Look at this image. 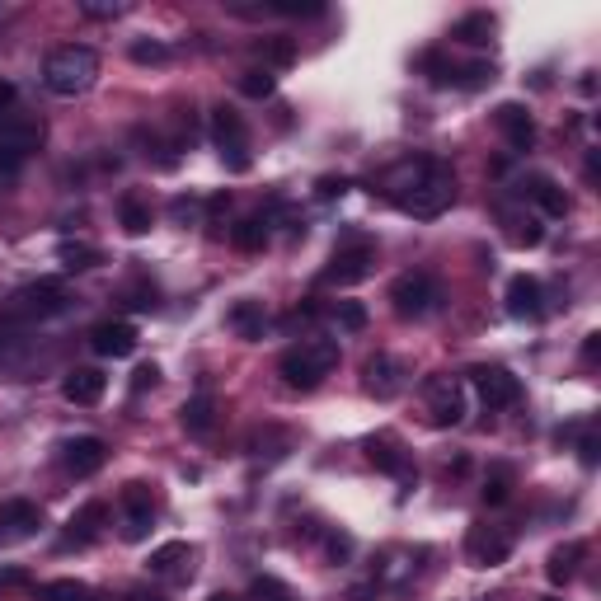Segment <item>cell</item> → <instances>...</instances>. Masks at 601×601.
Masks as SVG:
<instances>
[{"label":"cell","mask_w":601,"mask_h":601,"mask_svg":"<svg viewBox=\"0 0 601 601\" xmlns=\"http://www.w3.org/2000/svg\"><path fill=\"white\" fill-rule=\"evenodd\" d=\"M465 559L475 569H498L512 559V531L508 526H489V522H475L465 531Z\"/></svg>","instance_id":"52a82bcc"},{"label":"cell","mask_w":601,"mask_h":601,"mask_svg":"<svg viewBox=\"0 0 601 601\" xmlns=\"http://www.w3.org/2000/svg\"><path fill=\"white\" fill-rule=\"evenodd\" d=\"M578 456H583V465H597V437H592V432H583V442H578Z\"/></svg>","instance_id":"c3c4849f"},{"label":"cell","mask_w":601,"mask_h":601,"mask_svg":"<svg viewBox=\"0 0 601 601\" xmlns=\"http://www.w3.org/2000/svg\"><path fill=\"white\" fill-rule=\"evenodd\" d=\"M104 522H108V508L104 503H85V508L76 512V517H71V522H66V550H71V545H94V540L104 536Z\"/></svg>","instance_id":"603a6c76"},{"label":"cell","mask_w":601,"mask_h":601,"mask_svg":"<svg viewBox=\"0 0 601 601\" xmlns=\"http://www.w3.org/2000/svg\"><path fill=\"white\" fill-rule=\"evenodd\" d=\"M324 555L334 559V564H343V559L353 555V536H348V531H329V536H324Z\"/></svg>","instance_id":"b9f144b4"},{"label":"cell","mask_w":601,"mask_h":601,"mask_svg":"<svg viewBox=\"0 0 601 601\" xmlns=\"http://www.w3.org/2000/svg\"><path fill=\"white\" fill-rule=\"evenodd\" d=\"M118 508H123V540H146L155 526V494L146 479H132L123 484V494H118Z\"/></svg>","instance_id":"30bf717a"},{"label":"cell","mask_w":601,"mask_h":601,"mask_svg":"<svg viewBox=\"0 0 601 601\" xmlns=\"http://www.w3.org/2000/svg\"><path fill=\"white\" fill-rule=\"evenodd\" d=\"M15 310L38 315V320H52V315H66V310H71V292H66L62 278H38L15 292Z\"/></svg>","instance_id":"5bb4252c"},{"label":"cell","mask_w":601,"mask_h":601,"mask_svg":"<svg viewBox=\"0 0 601 601\" xmlns=\"http://www.w3.org/2000/svg\"><path fill=\"white\" fill-rule=\"evenodd\" d=\"M583 555H587V545H583V540L555 545V550H550V559H545V578H550L555 587H569L573 578H578V564H583Z\"/></svg>","instance_id":"cb8c5ba5"},{"label":"cell","mask_w":601,"mask_h":601,"mask_svg":"<svg viewBox=\"0 0 601 601\" xmlns=\"http://www.w3.org/2000/svg\"><path fill=\"white\" fill-rule=\"evenodd\" d=\"M362 386H367V395H376V400H395V395L409 386V367H404L400 357L376 353V357H367V367H362Z\"/></svg>","instance_id":"9a60e30c"},{"label":"cell","mask_w":601,"mask_h":601,"mask_svg":"<svg viewBox=\"0 0 601 601\" xmlns=\"http://www.w3.org/2000/svg\"><path fill=\"white\" fill-rule=\"evenodd\" d=\"M43 531V508L33 498H5L0 503V550L10 545H24Z\"/></svg>","instance_id":"7c38bea8"},{"label":"cell","mask_w":601,"mask_h":601,"mask_svg":"<svg viewBox=\"0 0 601 601\" xmlns=\"http://www.w3.org/2000/svg\"><path fill=\"white\" fill-rule=\"evenodd\" d=\"M90 348L99 357H132L137 353V329L127 320H104L90 329Z\"/></svg>","instance_id":"44dd1931"},{"label":"cell","mask_w":601,"mask_h":601,"mask_svg":"<svg viewBox=\"0 0 601 601\" xmlns=\"http://www.w3.org/2000/svg\"><path fill=\"white\" fill-rule=\"evenodd\" d=\"M517 193H522L526 202H536V212L550 216V221H564V216H569V193H564L550 174H526L522 184H517Z\"/></svg>","instance_id":"e0dca14e"},{"label":"cell","mask_w":601,"mask_h":601,"mask_svg":"<svg viewBox=\"0 0 601 601\" xmlns=\"http://www.w3.org/2000/svg\"><path fill=\"white\" fill-rule=\"evenodd\" d=\"M254 57L263 62V71H273V66H292L296 62V43L292 38H282V33H273V38H259V43H254Z\"/></svg>","instance_id":"f546056e"},{"label":"cell","mask_w":601,"mask_h":601,"mask_svg":"<svg viewBox=\"0 0 601 601\" xmlns=\"http://www.w3.org/2000/svg\"><path fill=\"white\" fill-rule=\"evenodd\" d=\"M597 353H601V334H587V339H583V357H587V362H597Z\"/></svg>","instance_id":"f907efd6"},{"label":"cell","mask_w":601,"mask_h":601,"mask_svg":"<svg viewBox=\"0 0 601 601\" xmlns=\"http://www.w3.org/2000/svg\"><path fill=\"white\" fill-rule=\"evenodd\" d=\"M57 259H62L71 273H85V268H99V263H104V249L85 245V240H62V245H57Z\"/></svg>","instance_id":"4dcf8cb0"},{"label":"cell","mask_w":601,"mask_h":601,"mask_svg":"<svg viewBox=\"0 0 601 601\" xmlns=\"http://www.w3.org/2000/svg\"><path fill=\"white\" fill-rule=\"evenodd\" d=\"M371 263H376V249L367 240H353V245H339L334 249V259L329 268L320 273L324 287H357V282L371 278Z\"/></svg>","instance_id":"ba28073f"},{"label":"cell","mask_w":601,"mask_h":601,"mask_svg":"<svg viewBox=\"0 0 601 601\" xmlns=\"http://www.w3.org/2000/svg\"><path fill=\"white\" fill-rule=\"evenodd\" d=\"M418 71H423L432 85H451V71H456V62H447V52L428 47V52H418Z\"/></svg>","instance_id":"8d00e7d4"},{"label":"cell","mask_w":601,"mask_h":601,"mask_svg":"<svg viewBox=\"0 0 601 601\" xmlns=\"http://www.w3.org/2000/svg\"><path fill=\"white\" fill-rule=\"evenodd\" d=\"M132 62H137V66H165V62H170V47H165V43H146V38H141V43H132Z\"/></svg>","instance_id":"ab89813d"},{"label":"cell","mask_w":601,"mask_h":601,"mask_svg":"<svg viewBox=\"0 0 601 601\" xmlns=\"http://www.w3.org/2000/svg\"><path fill=\"white\" fill-rule=\"evenodd\" d=\"M212 141H216V151H221V160H226V170L249 174V165H254V155H249V127L231 104L212 108Z\"/></svg>","instance_id":"8992f818"},{"label":"cell","mask_w":601,"mask_h":601,"mask_svg":"<svg viewBox=\"0 0 601 601\" xmlns=\"http://www.w3.org/2000/svg\"><path fill=\"white\" fill-rule=\"evenodd\" d=\"M503 226H508V240L522 249H536L545 240V226H540V216H503Z\"/></svg>","instance_id":"1f68e13d"},{"label":"cell","mask_w":601,"mask_h":601,"mask_svg":"<svg viewBox=\"0 0 601 601\" xmlns=\"http://www.w3.org/2000/svg\"><path fill=\"white\" fill-rule=\"evenodd\" d=\"M207 601H245V597H235V592H212Z\"/></svg>","instance_id":"816d5d0a"},{"label":"cell","mask_w":601,"mask_h":601,"mask_svg":"<svg viewBox=\"0 0 601 601\" xmlns=\"http://www.w3.org/2000/svg\"><path fill=\"white\" fill-rule=\"evenodd\" d=\"M118 226H123L127 235H146L155 226L151 202L141 198V193H123V198H118Z\"/></svg>","instance_id":"83f0119b"},{"label":"cell","mask_w":601,"mask_h":601,"mask_svg":"<svg viewBox=\"0 0 601 601\" xmlns=\"http://www.w3.org/2000/svg\"><path fill=\"white\" fill-rule=\"evenodd\" d=\"M226 324H231L240 339H263V329H268V310H263V301H235L231 310H226Z\"/></svg>","instance_id":"4316f807"},{"label":"cell","mask_w":601,"mask_h":601,"mask_svg":"<svg viewBox=\"0 0 601 601\" xmlns=\"http://www.w3.org/2000/svg\"><path fill=\"white\" fill-rule=\"evenodd\" d=\"M155 381H160V367H155V362H146V367H137V376H132V390H151Z\"/></svg>","instance_id":"bcb514c9"},{"label":"cell","mask_w":601,"mask_h":601,"mask_svg":"<svg viewBox=\"0 0 601 601\" xmlns=\"http://www.w3.org/2000/svg\"><path fill=\"white\" fill-rule=\"evenodd\" d=\"M494 127L503 132V141H508L512 151H531L536 146V118L526 113V104H498Z\"/></svg>","instance_id":"ac0fdd59"},{"label":"cell","mask_w":601,"mask_h":601,"mask_svg":"<svg viewBox=\"0 0 601 601\" xmlns=\"http://www.w3.org/2000/svg\"><path fill=\"white\" fill-rule=\"evenodd\" d=\"M268 15H287V19H320L324 5L320 0H273Z\"/></svg>","instance_id":"74e56055"},{"label":"cell","mask_w":601,"mask_h":601,"mask_svg":"<svg viewBox=\"0 0 601 601\" xmlns=\"http://www.w3.org/2000/svg\"><path fill=\"white\" fill-rule=\"evenodd\" d=\"M376 188H381V198L395 202V207H400L404 216H414V221H437V216L456 202V174H451L442 160H432V155H409L400 165H390ZM376 188H371V193H376Z\"/></svg>","instance_id":"6da1fadb"},{"label":"cell","mask_w":601,"mask_h":601,"mask_svg":"<svg viewBox=\"0 0 601 601\" xmlns=\"http://www.w3.org/2000/svg\"><path fill=\"white\" fill-rule=\"evenodd\" d=\"M5 184H10V179H5V174H0V188H5Z\"/></svg>","instance_id":"f5cc1de1"},{"label":"cell","mask_w":601,"mask_h":601,"mask_svg":"<svg viewBox=\"0 0 601 601\" xmlns=\"http://www.w3.org/2000/svg\"><path fill=\"white\" fill-rule=\"evenodd\" d=\"M123 10H127V5H90V0L80 5V15H85V19H118Z\"/></svg>","instance_id":"f6af8a7d"},{"label":"cell","mask_w":601,"mask_h":601,"mask_svg":"<svg viewBox=\"0 0 601 601\" xmlns=\"http://www.w3.org/2000/svg\"><path fill=\"white\" fill-rule=\"evenodd\" d=\"M146 569H151L155 578H174V583H188V578H193V545H188V540H165L160 550H151Z\"/></svg>","instance_id":"d6986e66"},{"label":"cell","mask_w":601,"mask_h":601,"mask_svg":"<svg viewBox=\"0 0 601 601\" xmlns=\"http://www.w3.org/2000/svg\"><path fill=\"white\" fill-rule=\"evenodd\" d=\"M470 386H475V395H479V404L489 409V414H498V409H512V404L522 400V381L512 376L508 367H475L470 371Z\"/></svg>","instance_id":"8fae6325"},{"label":"cell","mask_w":601,"mask_h":601,"mask_svg":"<svg viewBox=\"0 0 601 601\" xmlns=\"http://www.w3.org/2000/svg\"><path fill=\"white\" fill-rule=\"evenodd\" d=\"M273 90H278V76L263 71V66H249L245 76H240V94L245 99H273Z\"/></svg>","instance_id":"d590c367"},{"label":"cell","mask_w":601,"mask_h":601,"mask_svg":"<svg viewBox=\"0 0 601 601\" xmlns=\"http://www.w3.org/2000/svg\"><path fill=\"white\" fill-rule=\"evenodd\" d=\"M198 212H202L198 198H174L170 202V216L179 221V226H193V221H198Z\"/></svg>","instance_id":"7bdbcfd3"},{"label":"cell","mask_w":601,"mask_h":601,"mask_svg":"<svg viewBox=\"0 0 601 601\" xmlns=\"http://www.w3.org/2000/svg\"><path fill=\"white\" fill-rule=\"evenodd\" d=\"M442 282L432 278V273H423V268H409V273H400V278L390 282V306H395V315L400 320H428V315H437L442 310Z\"/></svg>","instance_id":"5b68a950"},{"label":"cell","mask_w":601,"mask_h":601,"mask_svg":"<svg viewBox=\"0 0 601 601\" xmlns=\"http://www.w3.org/2000/svg\"><path fill=\"white\" fill-rule=\"evenodd\" d=\"M494 33H498V19L489 15V10H475V15H465L451 24V38L465 47H489L494 43Z\"/></svg>","instance_id":"484cf974"},{"label":"cell","mask_w":601,"mask_h":601,"mask_svg":"<svg viewBox=\"0 0 601 601\" xmlns=\"http://www.w3.org/2000/svg\"><path fill=\"white\" fill-rule=\"evenodd\" d=\"M334 367H339V343L334 339H301V343H292L278 362L282 381L292 390H315Z\"/></svg>","instance_id":"277c9868"},{"label":"cell","mask_w":601,"mask_h":601,"mask_svg":"<svg viewBox=\"0 0 601 601\" xmlns=\"http://www.w3.org/2000/svg\"><path fill=\"white\" fill-rule=\"evenodd\" d=\"M104 390H108V376L99 367H76V371H66V381H62L66 404H80V409L99 404L104 400Z\"/></svg>","instance_id":"7402d4cb"},{"label":"cell","mask_w":601,"mask_h":601,"mask_svg":"<svg viewBox=\"0 0 601 601\" xmlns=\"http://www.w3.org/2000/svg\"><path fill=\"white\" fill-rule=\"evenodd\" d=\"M249 592H254L259 601H296V597H292V587L278 583V578H263V573L254 578V587H249Z\"/></svg>","instance_id":"60d3db41"},{"label":"cell","mask_w":601,"mask_h":601,"mask_svg":"<svg viewBox=\"0 0 601 601\" xmlns=\"http://www.w3.org/2000/svg\"><path fill=\"white\" fill-rule=\"evenodd\" d=\"M10 587H29V573L24 569H0V592H10Z\"/></svg>","instance_id":"7dc6e473"},{"label":"cell","mask_w":601,"mask_h":601,"mask_svg":"<svg viewBox=\"0 0 601 601\" xmlns=\"http://www.w3.org/2000/svg\"><path fill=\"white\" fill-rule=\"evenodd\" d=\"M367 461L381 470V475L390 479H400V484H418V465L414 456H409V447H404L395 432H376L367 442Z\"/></svg>","instance_id":"4fadbf2b"},{"label":"cell","mask_w":601,"mask_h":601,"mask_svg":"<svg viewBox=\"0 0 601 601\" xmlns=\"http://www.w3.org/2000/svg\"><path fill=\"white\" fill-rule=\"evenodd\" d=\"M512 484H517L512 465H494L489 479H484V503H489V508H503V503L512 498Z\"/></svg>","instance_id":"836d02e7"},{"label":"cell","mask_w":601,"mask_h":601,"mask_svg":"<svg viewBox=\"0 0 601 601\" xmlns=\"http://www.w3.org/2000/svg\"><path fill=\"white\" fill-rule=\"evenodd\" d=\"M550 601H555V597H550Z\"/></svg>","instance_id":"db71d44e"},{"label":"cell","mask_w":601,"mask_h":601,"mask_svg":"<svg viewBox=\"0 0 601 601\" xmlns=\"http://www.w3.org/2000/svg\"><path fill=\"white\" fill-rule=\"evenodd\" d=\"M179 423H184L188 437H212V428H216V400L207 395V390H198V395H193V400L179 409Z\"/></svg>","instance_id":"d4e9b609"},{"label":"cell","mask_w":601,"mask_h":601,"mask_svg":"<svg viewBox=\"0 0 601 601\" xmlns=\"http://www.w3.org/2000/svg\"><path fill=\"white\" fill-rule=\"evenodd\" d=\"M315 193H320L324 202H329V198H343V193H348V179H334V174H324L320 184H315Z\"/></svg>","instance_id":"ee69618b"},{"label":"cell","mask_w":601,"mask_h":601,"mask_svg":"<svg viewBox=\"0 0 601 601\" xmlns=\"http://www.w3.org/2000/svg\"><path fill=\"white\" fill-rule=\"evenodd\" d=\"M508 315L512 320H540L545 315V287H540V278H531V273H517V278L508 282Z\"/></svg>","instance_id":"ffe728a7"},{"label":"cell","mask_w":601,"mask_h":601,"mask_svg":"<svg viewBox=\"0 0 601 601\" xmlns=\"http://www.w3.org/2000/svg\"><path fill=\"white\" fill-rule=\"evenodd\" d=\"M127 601H170V597H165V592H146V587H132V592H127Z\"/></svg>","instance_id":"681fc988"},{"label":"cell","mask_w":601,"mask_h":601,"mask_svg":"<svg viewBox=\"0 0 601 601\" xmlns=\"http://www.w3.org/2000/svg\"><path fill=\"white\" fill-rule=\"evenodd\" d=\"M94 76H99V52L85 43H62L47 52L43 62V85L52 94H62V99H76V94H85L94 85Z\"/></svg>","instance_id":"3957f363"},{"label":"cell","mask_w":601,"mask_h":601,"mask_svg":"<svg viewBox=\"0 0 601 601\" xmlns=\"http://www.w3.org/2000/svg\"><path fill=\"white\" fill-rule=\"evenodd\" d=\"M43 137H47L43 118L19 104L15 85H0V174L15 179L24 170V160L43 146Z\"/></svg>","instance_id":"7a4b0ae2"},{"label":"cell","mask_w":601,"mask_h":601,"mask_svg":"<svg viewBox=\"0 0 601 601\" xmlns=\"http://www.w3.org/2000/svg\"><path fill=\"white\" fill-rule=\"evenodd\" d=\"M489 80H494V62H465L451 71V85H456V90H484Z\"/></svg>","instance_id":"e575fe53"},{"label":"cell","mask_w":601,"mask_h":601,"mask_svg":"<svg viewBox=\"0 0 601 601\" xmlns=\"http://www.w3.org/2000/svg\"><path fill=\"white\" fill-rule=\"evenodd\" d=\"M38 601H94V587L76 583V578H52L38 587Z\"/></svg>","instance_id":"d6a6232c"},{"label":"cell","mask_w":601,"mask_h":601,"mask_svg":"<svg viewBox=\"0 0 601 601\" xmlns=\"http://www.w3.org/2000/svg\"><path fill=\"white\" fill-rule=\"evenodd\" d=\"M108 461V442L104 437H71V442H62V465H66V475H76V479H90L99 475Z\"/></svg>","instance_id":"2e32d148"},{"label":"cell","mask_w":601,"mask_h":601,"mask_svg":"<svg viewBox=\"0 0 601 601\" xmlns=\"http://www.w3.org/2000/svg\"><path fill=\"white\" fill-rule=\"evenodd\" d=\"M423 400H428L432 428H456L465 418V386L456 376H428L423 381Z\"/></svg>","instance_id":"9c48e42d"},{"label":"cell","mask_w":601,"mask_h":601,"mask_svg":"<svg viewBox=\"0 0 601 601\" xmlns=\"http://www.w3.org/2000/svg\"><path fill=\"white\" fill-rule=\"evenodd\" d=\"M334 320H339V329H348V334H362L371 315L362 301H339V306H334Z\"/></svg>","instance_id":"f35d334b"},{"label":"cell","mask_w":601,"mask_h":601,"mask_svg":"<svg viewBox=\"0 0 601 601\" xmlns=\"http://www.w3.org/2000/svg\"><path fill=\"white\" fill-rule=\"evenodd\" d=\"M231 245L240 249V254H259V249L268 245V216H245V221H235Z\"/></svg>","instance_id":"f1b7e54d"}]
</instances>
